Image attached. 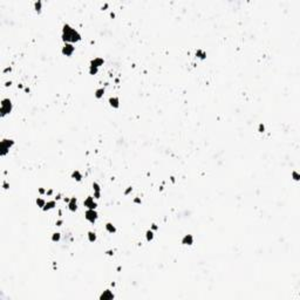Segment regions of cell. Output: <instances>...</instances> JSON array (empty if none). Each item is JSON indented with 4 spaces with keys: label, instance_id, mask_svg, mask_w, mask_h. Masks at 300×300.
I'll return each instance as SVG.
<instances>
[{
    "label": "cell",
    "instance_id": "4fadbf2b",
    "mask_svg": "<svg viewBox=\"0 0 300 300\" xmlns=\"http://www.w3.org/2000/svg\"><path fill=\"white\" fill-rule=\"evenodd\" d=\"M56 206V202L55 200H48V202H46L45 206H43V211H49V210H53L54 207Z\"/></svg>",
    "mask_w": 300,
    "mask_h": 300
},
{
    "label": "cell",
    "instance_id": "d6986e66",
    "mask_svg": "<svg viewBox=\"0 0 300 300\" xmlns=\"http://www.w3.org/2000/svg\"><path fill=\"white\" fill-rule=\"evenodd\" d=\"M34 9L37 13H40L41 9H42V2L40 1V0H38V1L34 2Z\"/></svg>",
    "mask_w": 300,
    "mask_h": 300
},
{
    "label": "cell",
    "instance_id": "ffe728a7",
    "mask_svg": "<svg viewBox=\"0 0 300 300\" xmlns=\"http://www.w3.org/2000/svg\"><path fill=\"white\" fill-rule=\"evenodd\" d=\"M196 56L199 57V59H202V60H204L205 57H206V53H205L204 50H202V49H198L197 52H196Z\"/></svg>",
    "mask_w": 300,
    "mask_h": 300
},
{
    "label": "cell",
    "instance_id": "277c9868",
    "mask_svg": "<svg viewBox=\"0 0 300 300\" xmlns=\"http://www.w3.org/2000/svg\"><path fill=\"white\" fill-rule=\"evenodd\" d=\"M84 218L87 219V221L89 222V223L94 224L96 221H97L99 218V214L96 210H93V209H88L86 211V214H84Z\"/></svg>",
    "mask_w": 300,
    "mask_h": 300
},
{
    "label": "cell",
    "instance_id": "7c38bea8",
    "mask_svg": "<svg viewBox=\"0 0 300 300\" xmlns=\"http://www.w3.org/2000/svg\"><path fill=\"white\" fill-rule=\"evenodd\" d=\"M105 64V60L102 59V57H94L93 60L90 61V66H94V67H100L102 66V65Z\"/></svg>",
    "mask_w": 300,
    "mask_h": 300
},
{
    "label": "cell",
    "instance_id": "5bb4252c",
    "mask_svg": "<svg viewBox=\"0 0 300 300\" xmlns=\"http://www.w3.org/2000/svg\"><path fill=\"white\" fill-rule=\"evenodd\" d=\"M72 178H73V180H75L76 182H81V180H82V174L80 172L79 170H74L73 172H72Z\"/></svg>",
    "mask_w": 300,
    "mask_h": 300
},
{
    "label": "cell",
    "instance_id": "3957f363",
    "mask_svg": "<svg viewBox=\"0 0 300 300\" xmlns=\"http://www.w3.org/2000/svg\"><path fill=\"white\" fill-rule=\"evenodd\" d=\"M14 146V141L12 139H4L0 143V155L2 157L6 156L7 152L9 151V149Z\"/></svg>",
    "mask_w": 300,
    "mask_h": 300
},
{
    "label": "cell",
    "instance_id": "484cf974",
    "mask_svg": "<svg viewBox=\"0 0 300 300\" xmlns=\"http://www.w3.org/2000/svg\"><path fill=\"white\" fill-rule=\"evenodd\" d=\"M131 191H132V188H131V187H129V188L127 189V190L124 191V195H129V193L131 192Z\"/></svg>",
    "mask_w": 300,
    "mask_h": 300
},
{
    "label": "cell",
    "instance_id": "7402d4cb",
    "mask_svg": "<svg viewBox=\"0 0 300 300\" xmlns=\"http://www.w3.org/2000/svg\"><path fill=\"white\" fill-rule=\"evenodd\" d=\"M60 239H61V234H60L59 232H55V233L52 234V241L57 243V241H60Z\"/></svg>",
    "mask_w": 300,
    "mask_h": 300
},
{
    "label": "cell",
    "instance_id": "4dcf8cb0",
    "mask_svg": "<svg viewBox=\"0 0 300 300\" xmlns=\"http://www.w3.org/2000/svg\"><path fill=\"white\" fill-rule=\"evenodd\" d=\"M11 71H12V68H11V67H8V68H6L4 71V73H7V72H11Z\"/></svg>",
    "mask_w": 300,
    "mask_h": 300
},
{
    "label": "cell",
    "instance_id": "30bf717a",
    "mask_svg": "<svg viewBox=\"0 0 300 300\" xmlns=\"http://www.w3.org/2000/svg\"><path fill=\"white\" fill-rule=\"evenodd\" d=\"M68 209H69V211H72V212H75L77 210V199L75 197L71 198V200H69V203H68Z\"/></svg>",
    "mask_w": 300,
    "mask_h": 300
},
{
    "label": "cell",
    "instance_id": "603a6c76",
    "mask_svg": "<svg viewBox=\"0 0 300 300\" xmlns=\"http://www.w3.org/2000/svg\"><path fill=\"white\" fill-rule=\"evenodd\" d=\"M97 72H99V68H97V67L89 66V74H90V75H95V74H97Z\"/></svg>",
    "mask_w": 300,
    "mask_h": 300
},
{
    "label": "cell",
    "instance_id": "9c48e42d",
    "mask_svg": "<svg viewBox=\"0 0 300 300\" xmlns=\"http://www.w3.org/2000/svg\"><path fill=\"white\" fill-rule=\"evenodd\" d=\"M109 105L112 108H114V109H117V108L120 107V99H118L117 96H112V97H109Z\"/></svg>",
    "mask_w": 300,
    "mask_h": 300
},
{
    "label": "cell",
    "instance_id": "d4e9b609",
    "mask_svg": "<svg viewBox=\"0 0 300 300\" xmlns=\"http://www.w3.org/2000/svg\"><path fill=\"white\" fill-rule=\"evenodd\" d=\"M258 131H259V132L265 131V125H264L263 123H260V124H259V127H258Z\"/></svg>",
    "mask_w": 300,
    "mask_h": 300
},
{
    "label": "cell",
    "instance_id": "8fae6325",
    "mask_svg": "<svg viewBox=\"0 0 300 300\" xmlns=\"http://www.w3.org/2000/svg\"><path fill=\"white\" fill-rule=\"evenodd\" d=\"M182 244L183 245H188V246L192 245L193 244V236L192 234H185V236L182 238Z\"/></svg>",
    "mask_w": 300,
    "mask_h": 300
},
{
    "label": "cell",
    "instance_id": "cb8c5ba5",
    "mask_svg": "<svg viewBox=\"0 0 300 300\" xmlns=\"http://www.w3.org/2000/svg\"><path fill=\"white\" fill-rule=\"evenodd\" d=\"M292 177H293L294 181H299L300 176H299V174L297 172V171H293V172H292Z\"/></svg>",
    "mask_w": 300,
    "mask_h": 300
},
{
    "label": "cell",
    "instance_id": "f546056e",
    "mask_svg": "<svg viewBox=\"0 0 300 300\" xmlns=\"http://www.w3.org/2000/svg\"><path fill=\"white\" fill-rule=\"evenodd\" d=\"M2 187H4V189H8V184H7V182H4Z\"/></svg>",
    "mask_w": 300,
    "mask_h": 300
},
{
    "label": "cell",
    "instance_id": "1f68e13d",
    "mask_svg": "<svg viewBox=\"0 0 300 300\" xmlns=\"http://www.w3.org/2000/svg\"><path fill=\"white\" fill-rule=\"evenodd\" d=\"M46 193H47L48 196H50V195H52V193H53V190H48V191H47V192H46Z\"/></svg>",
    "mask_w": 300,
    "mask_h": 300
},
{
    "label": "cell",
    "instance_id": "ac0fdd59",
    "mask_svg": "<svg viewBox=\"0 0 300 300\" xmlns=\"http://www.w3.org/2000/svg\"><path fill=\"white\" fill-rule=\"evenodd\" d=\"M105 95V88H97L95 90V97L96 99H101Z\"/></svg>",
    "mask_w": 300,
    "mask_h": 300
},
{
    "label": "cell",
    "instance_id": "e0dca14e",
    "mask_svg": "<svg viewBox=\"0 0 300 300\" xmlns=\"http://www.w3.org/2000/svg\"><path fill=\"white\" fill-rule=\"evenodd\" d=\"M146 239L148 241H151L152 239H154V231H152L151 229L147 230V231H146Z\"/></svg>",
    "mask_w": 300,
    "mask_h": 300
},
{
    "label": "cell",
    "instance_id": "52a82bcc",
    "mask_svg": "<svg viewBox=\"0 0 300 300\" xmlns=\"http://www.w3.org/2000/svg\"><path fill=\"white\" fill-rule=\"evenodd\" d=\"M93 190H94V198L95 199H100L101 198V187L99 183L94 182L93 183Z\"/></svg>",
    "mask_w": 300,
    "mask_h": 300
},
{
    "label": "cell",
    "instance_id": "44dd1931",
    "mask_svg": "<svg viewBox=\"0 0 300 300\" xmlns=\"http://www.w3.org/2000/svg\"><path fill=\"white\" fill-rule=\"evenodd\" d=\"M45 204H46V200L43 199V198H40V197L37 198V205H38L39 207H40V209H43Z\"/></svg>",
    "mask_w": 300,
    "mask_h": 300
},
{
    "label": "cell",
    "instance_id": "f1b7e54d",
    "mask_svg": "<svg viewBox=\"0 0 300 300\" xmlns=\"http://www.w3.org/2000/svg\"><path fill=\"white\" fill-rule=\"evenodd\" d=\"M151 230H152V231H155V230H157V225H156V224H152V226H151Z\"/></svg>",
    "mask_w": 300,
    "mask_h": 300
},
{
    "label": "cell",
    "instance_id": "4316f807",
    "mask_svg": "<svg viewBox=\"0 0 300 300\" xmlns=\"http://www.w3.org/2000/svg\"><path fill=\"white\" fill-rule=\"evenodd\" d=\"M46 192H47V191H46L45 189H42V188L39 189V193H40V195H43V193H46Z\"/></svg>",
    "mask_w": 300,
    "mask_h": 300
},
{
    "label": "cell",
    "instance_id": "2e32d148",
    "mask_svg": "<svg viewBox=\"0 0 300 300\" xmlns=\"http://www.w3.org/2000/svg\"><path fill=\"white\" fill-rule=\"evenodd\" d=\"M87 236H88V240L90 241V243H94V241H96V239H97L96 233H95V232H93V231H89Z\"/></svg>",
    "mask_w": 300,
    "mask_h": 300
},
{
    "label": "cell",
    "instance_id": "83f0119b",
    "mask_svg": "<svg viewBox=\"0 0 300 300\" xmlns=\"http://www.w3.org/2000/svg\"><path fill=\"white\" fill-rule=\"evenodd\" d=\"M134 203H136V204H141L142 202H141V199H140V198H135V199H134Z\"/></svg>",
    "mask_w": 300,
    "mask_h": 300
},
{
    "label": "cell",
    "instance_id": "7a4b0ae2",
    "mask_svg": "<svg viewBox=\"0 0 300 300\" xmlns=\"http://www.w3.org/2000/svg\"><path fill=\"white\" fill-rule=\"evenodd\" d=\"M1 105H0V116L1 117H5L6 115L12 113V109H13V103H12L11 99H2L1 100Z\"/></svg>",
    "mask_w": 300,
    "mask_h": 300
},
{
    "label": "cell",
    "instance_id": "8992f818",
    "mask_svg": "<svg viewBox=\"0 0 300 300\" xmlns=\"http://www.w3.org/2000/svg\"><path fill=\"white\" fill-rule=\"evenodd\" d=\"M83 205L87 207V209H93V210H95L96 206H97V203L94 200V197H91V196H88V197H87L86 199L83 200Z\"/></svg>",
    "mask_w": 300,
    "mask_h": 300
},
{
    "label": "cell",
    "instance_id": "d6a6232c",
    "mask_svg": "<svg viewBox=\"0 0 300 300\" xmlns=\"http://www.w3.org/2000/svg\"><path fill=\"white\" fill-rule=\"evenodd\" d=\"M61 224H62V221H57V222H56V225H57V226H60Z\"/></svg>",
    "mask_w": 300,
    "mask_h": 300
},
{
    "label": "cell",
    "instance_id": "9a60e30c",
    "mask_svg": "<svg viewBox=\"0 0 300 300\" xmlns=\"http://www.w3.org/2000/svg\"><path fill=\"white\" fill-rule=\"evenodd\" d=\"M106 230H107L108 233H112V234L115 233V232L117 231V230H116V226L113 223H107V224H106Z\"/></svg>",
    "mask_w": 300,
    "mask_h": 300
},
{
    "label": "cell",
    "instance_id": "836d02e7",
    "mask_svg": "<svg viewBox=\"0 0 300 300\" xmlns=\"http://www.w3.org/2000/svg\"><path fill=\"white\" fill-rule=\"evenodd\" d=\"M107 255L112 256V255H114V253H113V251H107Z\"/></svg>",
    "mask_w": 300,
    "mask_h": 300
},
{
    "label": "cell",
    "instance_id": "ba28073f",
    "mask_svg": "<svg viewBox=\"0 0 300 300\" xmlns=\"http://www.w3.org/2000/svg\"><path fill=\"white\" fill-rule=\"evenodd\" d=\"M115 298V296H114V293L110 290H106V291H103V293L100 296V300H110V299H114Z\"/></svg>",
    "mask_w": 300,
    "mask_h": 300
},
{
    "label": "cell",
    "instance_id": "5b68a950",
    "mask_svg": "<svg viewBox=\"0 0 300 300\" xmlns=\"http://www.w3.org/2000/svg\"><path fill=\"white\" fill-rule=\"evenodd\" d=\"M61 52L65 56H72L73 53L75 52V47H74L73 43H65Z\"/></svg>",
    "mask_w": 300,
    "mask_h": 300
},
{
    "label": "cell",
    "instance_id": "6da1fadb",
    "mask_svg": "<svg viewBox=\"0 0 300 300\" xmlns=\"http://www.w3.org/2000/svg\"><path fill=\"white\" fill-rule=\"evenodd\" d=\"M62 41L65 43H74V42H79L81 40V34L77 32L75 28H73L71 25L66 24L62 27Z\"/></svg>",
    "mask_w": 300,
    "mask_h": 300
}]
</instances>
